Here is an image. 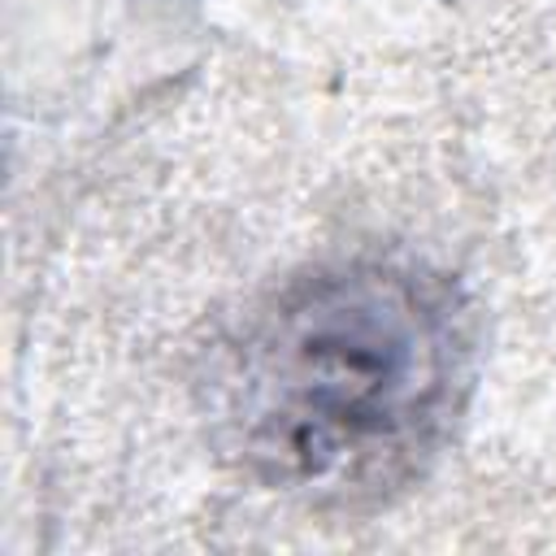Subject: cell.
<instances>
[{"label": "cell", "mask_w": 556, "mask_h": 556, "mask_svg": "<svg viewBox=\"0 0 556 556\" xmlns=\"http://www.w3.org/2000/svg\"><path fill=\"white\" fill-rule=\"evenodd\" d=\"M473 369V308L447 274L352 256L287 278L239 321L208 374V421L261 486L365 508L443 456Z\"/></svg>", "instance_id": "6da1fadb"}]
</instances>
